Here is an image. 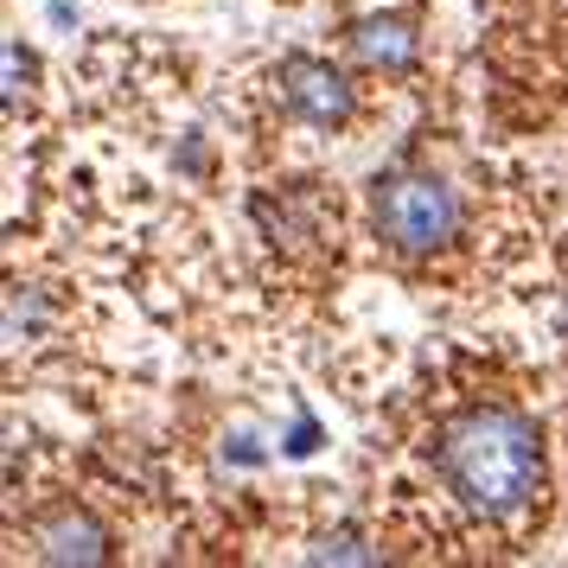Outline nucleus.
Returning a JSON list of instances; mask_svg holds the SVG:
<instances>
[{
	"label": "nucleus",
	"instance_id": "nucleus-1",
	"mask_svg": "<svg viewBox=\"0 0 568 568\" xmlns=\"http://www.w3.org/2000/svg\"><path fill=\"white\" fill-rule=\"evenodd\" d=\"M435 473L473 517L511 524L537 505L542 491V435L530 415L505 403L460 409L435 435Z\"/></svg>",
	"mask_w": 568,
	"mask_h": 568
},
{
	"label": "nucleus",
	"instance_id": "nucleus-2",
	"mask_svg": "<svg viewBox=\"0 0 568 568\" xmlns=\"http://www.w3.org/2000/svg\"><path fill=\"white\" fill-rule=\"evenodd\" d=\"M371 224L403 262L440 256L460 236V192L422 166H389L371 185Z\"/></svg>",
	"mask_w": 568,
	"mask_h": 568
},
{
	"label": "nucleus",
	"instance_id": "nucleus-3",
	"mask_svg": "<svg viewBox=\"0 0 568 568\" xmlns=\"http://www.w3.org/2000/svg\"><path fill=\"white\" fill-rule=\"evenodd\" d=\"M282 103L294 109L301 122H313V129H338V122H352L358 97H352L345 71H333L326 58L294 52V58L282 64Z\"/></svg>",
	"mask_w": 568,
	"mask_h": 568
},
{
	"label": "nucleus",
	"instance_id": "nucleus-4",
	"mask_svg": "<svg viewBox=\"0 0 568 568\" xmlns=\"http://www.w3.org/2000/svg\"><path fill=\"white\" fill-rule=\"evenodd\" d=\"M345 45H352V58H358L364 71H384V78H403V71H415V58H422L415 27L403 13H364V20H352L345 27Z\"/></svg>",
	"mask_w": 568,
	"mask_h": 568
},
{
	"label": "nucleus",
	"instance_id": "nucleus-5",
	"mask_svg": "<svg viewBox=\"0 0 568 568\" xmlns=\"http://www.w3.org/2000/svg\"><path fill=\"white\" fill-rule=\"evenodd\" d=\"M32 549H39V562H109V530L90 511L64 505L32 530Z\"/></svg>",
	"mask_w": 568,
	"mask_h": 568
},
{
	"label": "nucleus",
	"instance_id": "nucleus-6",
	"mask_svg": "<svg viewBox=\"0 0 568 568\" xmlns=\"http://www.w3.org/2000/svg\"><path fill=\"white\" fill-rule=\"evenodd\" d=\"M39 326H45V294H39V287H13V294H7V345L20 352Z\"/></svg>",
	"mask_w": 568,
	"mask_h": 568
},
{
	"label": "nucleus",
	"instance_id": "nucleus-7",
	"mask_svg": "<svg viewBox=\"0 0 568 568\" xmlns=\"http://www.w3.org/2000/svg\"><path fill=\"white\" fill-rule=\"evenodd\" d=\"M313 562H377V549H371V542L358 537V530H338V537H320L307 549Z\"/></svg>",
	"mask_w": 568,
	"mask_h": 568
},
{
	"label": "nucleus",
	"instance_id": "nucleus-8",
	"mask_svg": "<svg viewBox=\"0 0 568 568\" xmlns=\"http://www.w3.org/2000/svg\"><path fill=\"white\" fill-rule=\"evenodd\" d=\"M20 83H32V58L20 39H7V103H20Z\"/></svg>",
	"mask_w": 568,
	"mask_h": 568
},
{
	"label": "nucleus",
	"instance_id": "nucleus-9",
	"mask_svg": "<svg viewBox=\"0 0 568 568\" xmlns=\"http://www.w3.org/2000/svg\"><path fill=\"white\" fill-rule=\"evenodd\" d=\"M313 440H320V428L301 415V422H294V435H287V454H313Z\"/></svg>",
	"mask_w": 568,
	"mask_h": 568
}]
</instances>
